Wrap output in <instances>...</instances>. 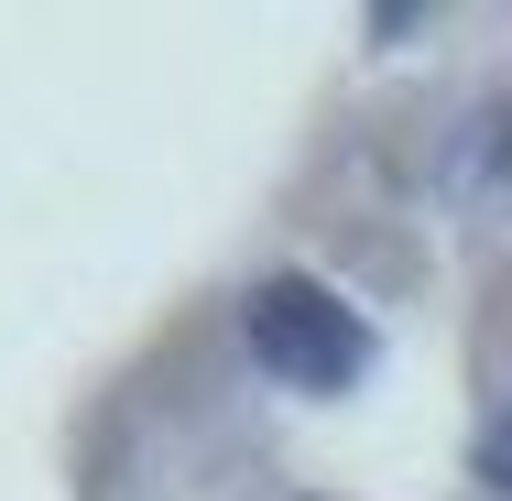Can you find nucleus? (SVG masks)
Returning a JSON list of instances; mask_svg holds the SVG:
<instances>
[{
  "label": "nucleus",
  "mask_w": 512,
  "mask_h": 501,
  "mask_svg": "<svg viewBox=\"0 0 512 501\" xmlns=\"http://www.w3.org/2000/svg\"><path fill=\"white\" fill-rule=\"evenodd\" d=\"M240 327H251V360H262V371H284V382H306V393L360 382V360H371V327L327 295L316 273H273V284H251Z\"/></svg>",
  "instance_id": "obj_1"
}]
</instances>
